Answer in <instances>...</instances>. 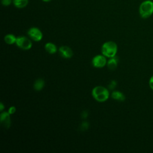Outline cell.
I'll return each instance as SVG.
<instances>
[{"instance_id":"cell-1","label":"cell","mask_w":153,"mask_h":153,"mask_svg":"<svg viewBox=\"0 0 153 153\" xmlns=\"http://www.w3.org/2000/svg\"><path fill=\"white\" fill-rule=\"evenodd\" d=\"M93 98L99 102L106 101L109 97V90L103 86L98 85L93 88L91 91Z\"/></svg>"},{"instance_id":"cell-2","label":"cell","mask_w":153,"mask_h":153,"mask_svg":"<svg viewBox=\"0 0 153 153\" xmlns=\"http://www.w3.org/2000/svg\"><path fill=\"white\" fill-rule=\"evenodd\" d=\"M139 13L141 18L146 19L153 14V1L145 0L139 5Z\"/></svg>"},{"instance_id":"cell-3","label":"cell","mask_w":153,"mask_h":153,"mask_svg":"<svg viewBox=\"0 0 153 153\" xmlns=\"http://www.w3.org/2000/svg\"><path fill=\"white\" fill-rule=\"evenodd\" d=\"M118 50L117 44L114 41H106L103 43L101 48V51L103 55L106 57H113L116 56Z\"/></svg>"},{"instance_id":"cell-4","label":"cell","mask_w":153,"mask_h":153,"mask_svg":"<svg viewBox=\"0 0 153 153\" xmlns=\"http://www.w3.org/2000/svg\"><path fill=\"white\" fill-rule=\"evenodd\" d=\"M16 44L18 47L24 50H28L32 48V43L30 39L25 36L17 37Z\"/></svg>"},{"instance_id":"cell-5","label":"cell","mask_w":153,"mask_h":153,"mask_svg":"<svg viewBox=\"0 0 153 153\" xmlns=\"http://www.w3.org/2000/svg\"><path fill=\"white\" fill-rule=\"evenodd\" d=\"M27 35L30 38L36 42L40 41L43 38L42 32L36 27H30L27 31Z\"/></svg>"},{"instance_id":"cell-6","label":"cell","mask_w":153,"mask_h":153,"mask_svg":"<svg viewBox=\"0 0 153 153\" xmlns=\"http://www.w3.org/2000/svg\"><path fill=\"white\" fill-rule=\"evenodd\" d=\"M106 57L104 55L98 54L95 56L91 61L92 65L94 68H103L106 65H107Z\"/></svg>"},{"instance_id":"cell-7","label":"cell","mask_w":153,"mask_h":153,"mask_svg":"<svg viewBox=\"0 0 153 153\" xmlns=\"http://www.w3.org/2000/svg\"><path fill=\"white\" fill-rule=\"evenodd\" d=\"M59 52L60 56L65 59H71L73 56L72 50L66 45L60 47L59 48Z\"/></svg>"},{"instance_id":"cell-8","label":"cell","mask_w":153,"mask_h":153,"mask_svg":"<svg viewBox=\"0 0 153 153\" xmlns=\"http://www.w3.org/2000/svg\"><path fill=\"white\" fill-rule=\"evenodd\" d=\"M0 121L5 128H8L11 126L10 114L8 112H2L0 115Z\"/></svg>"},{"instance_id":"cell-9","label":"cell","mask_w":153,"mask_h":153,"mask_svg":"<svg viewBox=\"0 0 153 153\" xmlns=\"http://www.w3.org/2000/svg\"><path fill=\"white\" fill-rule=\"evenodd\" d=\"M111 97L115 100H117L120 102H123L126 99L125 95L122 92L117 90H115L112 92Z\"/></svg>"},{"instance_id":"cell-10","label":"cell","mask_w":153,"mask_h":153,"mask_svg":"<svg viewBox=\"0 0 153 153\" xmlns=\"http://www.w3.org/2000/svg\"><path fill=\"white\" fill-rule=\"evenodd\" d=\"M45 49L49 54H55L57 51V48L56 45L53 42H47L45 45Z\"/></svg>"},{"instance_id":"cell-11","label":"cell","mask_w":153,"mask_h":153,"mask_svg":"<svg viewBox=\"0 0 153 153\" xmlns=\"http://www.w3.org/2000/svg\"><path fill=\"white\" fill-rule=\"evenodd\" d=\"M13 4L17 8H25L29 4V0H13Z\"/></svg>"},{"instance_id":"cell-12","label":"cell","mask_w":153,"mask_h":153,"mask_svg":"<svg viewBox=\"0 0 153 153\" xmlns=\"http://www.w3.org/2000/svg\"><path fill=\"white\" fill-rule=\"evenodd\" d=\"M118 62V59L116 56L111 57L107 62V66L109 68V69L111 70H114L117 67Z\"/></svg>"},{"instance_id":"cell-13","label":"cell","mask_w":153,"mask_h":153,"mask_svg":"<svg viewBox=\"0 0 153 153\" xmlns=\"http://www.w3.org/2000/svg\"><path fill=\"white\" fill-rule=\"evenodd\" d=\"M45 85V82L43 79L38 78L37 79L33 84V88L36 91L41 90Z\"/></svg>"},{"instance_id":"cell-14","label":"cell","mask_w":153,"mask_h":153,"mask_svg":"<svg viewBox=\"0 0 153 153\" xmlns=\"http://www.w3.org/2000/svg\"><path fill=\"white\" fill-rule=\"evenodd\" d=\"M17 39V37L11 33L10 34H7L4 37V41L6 42V44H8V45H12L14 43H16Z\"/></svg>"},{"instance_id":"cell-15","label":"cell","mask_w":153,"mask_h":153,"mask_svg":"<svg viewBox=\"0 0 153 153\" xmlns=\"http://www.w3.org/2000/svg\"><path fill=\"white\" fill-rule=\"evenodd\" d=\"M13 3V0H1V4L5 7L10 5Z\"/></svg>"},{"instance_id":"cell-16","label":"cell","mask_w":153,"mask_h":153,"mask_svg":"<svg viewBox=\"0 0 153 153\" xmlns=\"http://www.w3.org/2000/svg\"><path fill=\"white\" fill-rule=\"evenodd\" d=\"M88 126H89V124L86 121H84V122H82V123L81 125V130H85L88 128Z\"/></svg>"},{"instance_id":"cell-17","label":"cell","mask_w":153,"mask_h":153,"mask_svg":"<svg viewBox=\"0 0 153 153\" xmlns=\"http://www.w3.org/2000/svg\"><path fill=\"white\" fill-rule=\"evenodd\" d=\"M16 111V107H14V106H11V107L9 108V109H8V112L10 115H12V114H13L15 113Z\"/></svg>"},{"instance_id":"cell-18","label":"cell","mask_w":153,"mask_h":153,"mask_svg":"<svg viewBox=\"0 0 153 153\" xmlns=\"http://www.w3.org/2000/svg\"><path fill=\"white\" fill-rule=\"evenodd\" d=\"M149 86L151 90H153V75L150 77L149 80Z\"/></svg>"},{"instance_id":"cell-19","label":"cell","mask_w":153,"mask_h":153,"mask_svg":"<svg viewBox=\"0 0 153 153\" xmlns=\"http://www.w3.org/2000/svg\"><path fill=\"white\" fill-rule=\"evenodd\" d=\"M116 85H117V83H116V82L115 81H111V84H110V87H111V88H115V86H116Z\"/></svg>"},{"instance_id":"cell-20","label":"cell","mask_w":153,"mask_h":153,"mask_svg":"<svg viewBox=\"0 0 153 153\" xmlns=\"http://www.w3.org/2000/svg\"><path fill=\"white\" fill-rule=\"evenodd\" d=\"M4 108H5V107H4V104H3L2 102H1V103H0V111L2 112Z\"/></svg>"},{"instance_id":"cell-21","label":"cell","mask_w":153,"mask_h":153,"mask_svg":"<svg viewBox=\"0 0 153 153\" xmlns=\"http://www.w3.org/2000/svg\"><path fill=\"white\" fill-rule=\"evenodd\" d=\"M87 116H88V114H87V112L86 111L83 112V113H82V118H87Z\"/></svg>"},{"instance_id":"cell-22","label":"cell","mask_w":153,"mask_h":153,"mask_svg":"<svg viewBox=\"0 0 153 153\" xmlns=\"http://www.w3.org/2000/svg\"><path fill=\"white\" fill-rule=\"evenodd\" d=\"M43 2H50L52 0H42Z\"/></svg>"}]
</instances>
